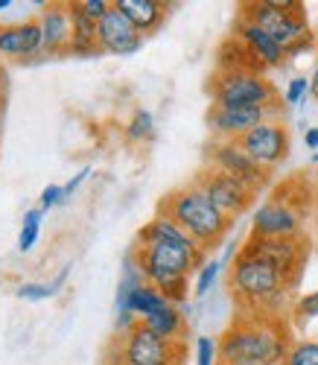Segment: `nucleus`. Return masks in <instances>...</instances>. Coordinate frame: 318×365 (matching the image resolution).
I'll list each match as a JSON object with an SVG mask.
<instances>
[{"instance_id": "obj_11", "label": "nucleus", "mask_w": 318, "mask_h": 365, "mask_svg": "<svg viewBox=\"0 0 318 365\" xmlns=\"http://www.w3.org/2000/svg\"><path fill=\"white\" fill-rule=\"evenodd\" d=\"M237 143L266 170L277 167L280 161H286V155H289V132H286V126L277 123V120H269V123L251 129Z\"/></svg>"}, {"instance_id": "obj_3", "label": "nucleus", "mask_w": 318, "mask_h": 365, "mask_svg": "<svg viewBox=\"0 0 318 365\" xmlns=\"http://www.w3.org/2000/svg\"><path fill=\"white\" fill-rule=\"evenodd\" d=\"M158 214L173 220L184 234L193 237L205 252L219 246V242L225 240L231 222H234L225 214H219V210L213 207V202L199 190V185H190L184 190L170 193L161 202V207H158Z\"/></svg>"}, {"instance_id": "obj_19", "label": "nucleus", "mask_w": 318, "mask_h": 365, "mask_svg": "<svg viewBox=\"0 0 318 365\" xmlns=\"http://www.w3.org/2000/svg\"><path fill=\"white\" fill-rule=\"evenodd\" d=\"M71 9V26H73V41L71 50L76 56H93V53H103L100 50V38H97V21H91L79 4H68Z\"/></svg>"}, {"instance_id": "obj_8", "label": "nucleus", "mask_w": 318, "mask_h": 365, "mask_svg": "<svg viewBox=\"0 0 318 365\" xmlns=\"http://www.w3.org/2000/svg\"><path fill=\"white\" fill-rule=\"evenodd\" d=\"M207 161H210L213 170L234 175L237 181H242V185L251 187L254 193L263 190L266 181H269V170L254 161L237 140H213L210 149H207Z\"/></svg>"}, {"instance_id": "obj_23", "label": "nucleus", "mask_w": 318, "mask_h": 365, "mask_svg": "<svg viewBox=\"0 0 318 365\" xmlns=\"http://www.w3.org/2000/svg\"><path fill=\"white\" fill-rule=\"evenodd\" d=\"M152 132H155V117L146 108L135 111V117L129 120V126H125V135H129V140H149Z\"/></svg>"}, {"instance_id": "obj_12", "label": "nucleus", "mask_w": 318, "mask_h": 365, "mask_svg": "<svg viewBox=\"0 0 318 365\" xmlns=\"http://www.w3.org/2000/svg\"><path fill=\"white\" fill-rule=\"evenodd\" d=\"M277 108L280 106H275V108H216V106H210L207 126L216 135V140H240L251 129L275 120Z\"/></svg>"}, {"instance_id": "obj_28", "label": "nucleus", "mask_w": 318, "mask_h": 365, "mask_svg": "<svg viewBox=\"0 0 318 365\" xmlns=\"http://www.w3.org/2000/svg\"><path fill=\"white\" fill-rule=\"evenodd\" d=\"M15 295L24 298V301H44V298H53L56 292H53L50 284H24V287H18Z\"/></svg>"}, {"instance_id": "obj_26", "label": "nucleus", "mask_w": 318, "mask_h": 365, "mask_svg": "<svg viewBox=\"0 0 318 365\" xmlns=\"http://www.w3.org/2000/svg\"><path fill=\"white\" fill-rule=\"evenodd\" d=\"M196 365H219V342L210 336L196 339Z\"/></svg>"}, {"instance_id": "obj_20", "label": "nucleus", "mask_w": 318, "mask_h": 365, "mask_svg": "<svg viewBox=\"0 0 318 365\" xmlns=\"http://www.w3.org/2000/svg\"><path fill=\"white\" fill-rule=\"evenodd\" d=\"M140 324L149 327L158 339H167V342H181V336H184V313L173 301L164 304V307L158 313H152L149 319H143Z\"/></svg>"}, {"instance_id": "obj_24", "label": "nucleus", "mask_w": 318, "mask_h": 365, "mask_svg": "<svg viewBox=\"0 0 318 365\" xmlns=\"http://www.w3.org/2000/svg\"><path fill=\"white\" fill-rule=\"evenodd\" d=\"M219 272H222V260H207V263L196 272V287H193L196 298H205V295L213 289V284H216V278H219Z\"/></svg>"}, {"instance_id": "obj_2", "label": "nucleus", "mask_w": 318, "mask_h": 365, "mask_svg": "<svg viewBox=\"0 0 318 365\" xmlns=\"http://www.w3.org/2000/svg\"><path fill=\"white\" fill-rule=\"evenodd\" d=\"M289 339L286 327L266 316H240L219 339V362H248V365H286Z\"/></svg>"}, {"instance_id": "obj_35", "label": "nucleus", "mask_w": 318, "mask_h": 365, "mask_svg": "<svg viewBox=\"0 0 318 365\" xmlns=\"http://www.w3.org/2000/svg\"><path fill=\"white\" fill-rule=\"evenodd\" d=\"M219 365H248V362H219Z\"/></svg>"}, {"instance_id": "obj_36", "label": "nucleus", "mask_w": 318, "mask_h": 365, "mask_svg": "<svg viewBox=\"0 0 318 365\" xmlns=\"http://www.w3.org/2000/svg\"><path fill=\"white\" fill-rule=\"evenodd\" d=\"M9 6V0H0V9H6Z\"/></svg>"}, {"instance_id": "obj_31", "label": "nucleus", "mask_w": 318, "mask_h": 365, "mask_svg": "<svg viewBox=\"0 0 318 365\" xmlns=\"http://www.w3.org/2000/svg\"><path fill=\"white\" fill-rule=\"evenodd\" d=\"M298 313H301V316H318V289H315V292H309L307 298H301Z\"/></svg>"}, {"instance_id": "obj_10", "label": "nucleus", "mask_w": 318, "mask_h": 365, "mask_svg": "<svg viewBox=\"0 0 318 365\" xmlns=\"http://www.w3.org/2000/svg\"><path fill=\"white\" fill-rule=\"evenodd\" d=\"M196 185L213 202V207L219 210V214H225L228 220L240 217L242 210H248V205L254 202V190L251 187H245L242 181H237L234 175H225V173H219L213 167L199 173Z\"/></svg>"}, {"instance_id": "obj_33", "label": "nucleus", "mask_w": 318, "mask_h": 365, "mask_svg": "<svg viewBox=\"0 0 318 365\" xmlns=\"http://www.w3.org/2000/svg\"><path fill=\"white\" fill-rule=\"evenodd\" d=\"M304 143H307L309 149H318V126H315V129H307V132H304Z\"/></svg>"}, {"instance_id": "obj_22", "label": "nucleus", "mask_w": 318, "mask_h": 365, "mask_svg": "<svg viewBox=\"0 0 318 365\" xmlns=\"http://www.w3.org/2000/svg\"><path fill=\"white\" fill-rule=\"evenodd\" d=\"M39 231H41V207H33L26 210L24 217V228H21V237H18V249L21 252H29L39 242Z\"/></svg>"}, {"instance_id": "obj_15", "label": "nucleus", "mask_w": 318, "mask_h": 365, "mask_svg": "<svg viewBox=\"0 0 318 365\" xmlns=\"http://www.w3.org/2000/svg\"><path fill=\"white\" fill-rule=\"evenodd\" d=\"M237 38L242 41V47L248 50V56L257 62V68H277L286 62V50L272 38L266 36L257 24H251L245 18H240L237 24Z\"/></svg>"}, {"instance_id": "obj_38", "label": "nucleus", "mask_w": 318, "mask_h": 365, "mask_svg": "<svg viewBox=\"0 0 318 365\" xmlns=\"http://www.w3.org/2000/svg\"><path fill=\"white\" fill-rule=\"evenodd\" d=\"M0 103H4V94H0Z\"/></svg>"}, {"instance_id": "obj_21", "label": "nucleus", "mask_w": 318, "mask_h": 365, "mask_svg": "<svg viewBox=\"0 0 318 365\" xmlns=\"http://www.w3.org/2000/svg\"><path fill=\"white\" fill-rule=\"evenodd\" d=\"M164 304H170V301H167L161 292H158L155 287L143 284L140 289H135V292H132V298H129V307H125V313H135V316L143 322V319H149L152 313L161 310ZM117 316H120V313H117Z\"/></svg>"}, {"instance_id": "obj_18", "label": "nucleus", "mask_w": 318, "mask_h": 365, "mask_svg": "<svg viewBox=\"0 0 318 365\" xmlns=\"http://www.w3.org/2000/svg\"><path fill=\"white\" fill-rule=\"evenodd\" d=\"M114 6L129 18L143 36L155 33V29L167 21V12H170L164 0H114Z\"/></svg>"}, {"instance_id": "obj_27", "label": "nucleus", "mask_w": 318, "mask_h": 365, "mask_svg": "<svg viewBox=\"0 0 318 365\" xmlns=\"http://www.w3.org/2000/svg\"><path fill=\"white\" fill-rule=\"evenodd\" d=\"M111 6H114L111 0H79V9H82L91 21H97V24L111 12Z\"/></svg>"}, {"instance_id": "obj_14", "label": "nucleus", "mask_w": 318, "mask_h": 365, "mask_svg": "<svg viewBox=\"0 0 318 365\" xmlns=\"http://www.w3.org/2000/svg\"><path fill=\"white\" fill-rule=\"evenodd\" d=\"M97 38L100 50L111 56H132L143 47V33L117 6H111V12L97 24Z\"/></svg>"}, {"instance_id": "obj_5", "label": "nucleus", "mask_w": 318, "mask_h": 365, "mask_svg": "<svg viewBox=\"0 0 318 365\" xmlns=\"http://www.w3.org/2000/svg\"><path fill=\"white\" fill-rule=\"evenodd\" d=\"M242 18L257 24L266 36H272L283 50L286 58L298 56V50L312 44L307 15L301 4H280V0H263V4H248L242 9Z\"/></svg>"}, {"instance_id": "obj_13", "label": "nucleus", "mask_w": 318, "mask_h": 365, "mask_svg": "<svg viewBox=\"0 0 318 365\" xmlns=\"http://www.w3.org/2000/svg\"><path fill=\"white\" fill-rule=\"evenodd\" d=\"M301 234V210L283 196L269 199L257 207L251 220V237H298Z\"/></svg>"}, {"instance_id": "obj_1", "label": "nucleus", "mask_w": 318, "mask_h": 365, "mask_svg": "<svg viewBox=\"0 0 318 365\" xmlns=\"http://www.w3.org/2000/svg\"><path fill=\"white\" fill-rule=\"evenodd\" d=\"M143 278L167 301L178 304L187 298L190 275L199 272L207 260V252L199 242L184 234L173 220L158 214L138 231V242L132 249Z\"/></svg>"}, {"instance_id": "obj_9", "label": "nucleus", "mask_w": 318, "mask_h": 365, "mask_svg": "<svg viewBox=\"0 0 318 365\" xmlns=\"http://www.w3.org/2000/svg\"><path fill=\"white\" fill-rule=\"evenodd\" d=\"M240 252L269 260L289 278V284L298 281L301 269H304V257H307V246L301 242V237H251Z\"/></svg>"}, {"instance_id": "obj_25", "label": "nucleus", "mask_w": 318, "mask_h": 365, "mask_svg": "<svg viewBox=\"0 0 318 365\" xmlns=\"http://www.w3.org/2000/svg\"><path fill=\"white\" fill-rule=\"evenodd\" d=\"M286 365H318V342H298L289 348Z\"/></svg>"}, {"instance_id": "obj_6", "label": "nucleus", "mask_w": 318, "mask_h": 365, "mask_svg": "<svg viewBox=\"0 0 318 365\" xmlns=\"http://www.w3.org/2000/svg\"><path fill=\"white\" fill-rule=\"evenodd\" d=\"M216 108H275L277 91L260 71H219L210 82Z\"/></svg>"}, {"instance_id": "obj_32", "label": "nucleus", "mask_w": 318, "mask_h": 365, "mask_svg": "<svg viewBox=\"0 0 318 365\" xmlns=\"http://www.w3.org/2000/svg\"><path fill=\"white\" fill-rule=\"evenodd\" d=\"M88 175H91V170H88V167H85V170H79V173H76V178H71L68 185H65V196H71V193H73V190L82 185V181H85Z\"/></svg>"}, {"instance_id": "obj_37", "label": "nucleus", "mask_w": 318, "mask_h": 365, "mask_svg": "<svg viewBox=\"0 0 318 365\" xmlns=\"http://www.w3.org/2000/svg\"><path fill=\"white\" fill-rule=\"evenodd\" d=\"M312 161H315V164H318V152H315V155H312Z\"/></svg>"}, {"instance_id": "obj_16", "label": "nucleus", "mask_w": 318, "mask_h": 365, "mask_svg": "<svg viewBox=\"0 0 318 365\" xmlns=\"http://www.w3.org/2000/svg\"><path fill=\"white\" fill-rule=\"evenodd\" d=\"M39 24H41V38H44V50L47 53H65V50H71L73 26H71L68 4H50V6H44Z\"/></svg>"}, {"instance_id": "obj_4", "label": "nucleus", "mask_w": 318, "mask_h": 365, "mask_svg": "<svg viewBox=\"0 0 318 365\" xmlns=\"http://www.w3.org/2000/svg\"><path fill=\"white\" fill-rule=\"evenodd\" d=\"M231 292L234 298L242 304L245 310L251 313H266L275 310L277 304L283 301L286 289H289V278L283 275L277 266H272L263 257H251V255H237L231 275H228Z\"/></svg>"}, {"instance_id": "obj_17", "label": "nucleus", "mask_w": 318, "mask_h": 365, "mask_svg": "<svg viewBox=\"0 0 318 365\" xmlns=\"http://www.w3.org/2000/svg\"><path fill=\"white\" fill-rule=\"evenodd\" d=\"M44 50L41 38V24L39 21H26L18 26H4L0 29V56L6 58H26Z\"/></svg>"}, {"instance_id": "obj_34", "label": "nucleus", "mask_w": 318, "mask_h": 365, "mask_svg": "<svg viewBox=\"0 0 318 365\" xmlns=\"http://www.w3.org/2000/svg\"><path fill=\"white\" fill-rule=\"evenodd\" d=\"M309 91L318 97V62H315V71H312V82H309Z\"/></svg>"}, {"instance_id": "obj_30", "label": "nucleus", "mask_w": 318, "mask_h": 365, "mask_svg": "<svg viewBox=\"0 0 318 365\" xmlns=\"http://www.w3.org/2000/svg\"><path fill=\"white\" fill-rule=\"evenodd\" d=\"M61 199H65V187H61V185H47V187H44V193H41V210H47V207L58 205Z\"/></svg>"}, {"instance_id": "obj_7", "label": "nucleus", "mask_w": 318, "mask_h": 365, "mask_svg": "<svg viewBox=\"0 0 318 365\" xmlns=\"http://www.w3.org/2000/svg\"><path fill=\"white\" fill-rule=\"evenodd\" d=\"M178 351H181V342L158 339L149 327L138 324L120 336L117 359H120V365H173V362H178V356H175Z\"/></svg>"}, {"instance_id": "obj_29", "label": "nucleus", "mask_w": 318, "mask_h": 365, "mask_svg": "<svg viewBox=\"0 0 318 365\" xmlns=\"http://www.w3.org/2000/svg\"><path fill=\"white\" fill-rule=\"evenodd\" d=\"M307 91H309V82L304 76H295L289 82V88H286V94H283V103L286 106H298L304 97H307Z\"/></svg>"}]
</instances>
